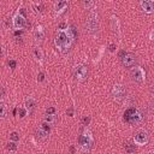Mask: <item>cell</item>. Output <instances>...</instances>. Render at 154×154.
<instances>
[{
    "instance_id": "e0dca14e",
    "label": "cell",
    "mask_w": 154,
    "mask_h": 154,
    "mask_svg": "<svg viewBox=\"0 0 154 154\" xmlns=\"http://www.w3.org/2000/svg\"><path fill=\"white\" fill-rule=\"evenodd\" d=\"M35 36H36L37 40H42L43 38V31H42L41 28H37V30L35 31Z\"/></svg>"
},
{
    "instance_id": "d4e9b609",
    "label": "cell",
    "mask_w": 154,
    "mask_h": 154,
    "mask_svg": "<svg viewBox=\"0 0 154 154\" xmlns=\"http://www.w3.org/2000/svg\"><path fill=\"white\" fill-rule=\"evenodd\" d=\"M65 28H66V23H64V22H63V23H60V24H59V29H65Z\"/></svg>"
},
{
    "instance_id": "277c9868",
    "label": "cell",
    "mask_w": 154,
    "mask_h": 154,
    "mask_svg": "<svg viewBox=\"0 0 154 154\" xmlns=\"http://www.w3.org/2000/svg\"><path fill=\"white\" fill-rule=\"evenodd\" d=\"M85 25L88 28V30L90 32H94L97 30V26H99V20H97V16L96 13H90L87 18V22H85Z\"/></svg>"
},
{
    "instance_id": "484cf974",
    "label": "cell",
    "mask_w": 154,
    "mask_h": 154,
    "mask_svg": "<svg viewBox=\"0 0 154 154\" xmlns=\"http://www.w3.org/2000/svg\"><path fill=\"white\" fill-rule=\"evenodd\" d=\"M43 77H45V75H43V73H42V72H41V73H40V75H38V77H37V79H38V81H40V82H41V81H43Z\"/></svg>"
},
{
    "instance_id": "5bb4252c",
    "label": "cell",
    "mask_w": 154,
    "mask_h": 154,
    "mask_svg": "<svg viewBox=\"0 0 154 154\" xmlns=\"http://www.w3.org/2000/svg\"><path fill=\"white\" fill-rule=\"evenodd\" d=\"M47 135H48V132L45 131V130H42V129H40V128L36 130V136L40 137V138H46Z\"/></svg>"
},
{
    "instance_id": "52a82bcc",
    "label": "cell",
    "mask_w": 154,
    "mask_h": 154,
    "mask_svg": "<svg viewBox=\"0 0 154 154\" xmlns=\"http://www.w3.org/2000/svg\"><path fill=\"white\" fill-rule=\"evenodd\" d=\"M130 76L135 82H142L144 79V71L142 67H135L131 70Z\"/></svg>"
},
{
    "instance_id": "4fadbf2b",
    "label": "cell",
    "mask_w": 154,
    "mask_h": 154,
    "mask_svg": "<svg viewBox=\"0 0 154 154\" xmlns=\"http://www.w3.org/2000/svg\"><path fill=\"white\" fill-rule=\"evenodd\" d=\"M25 106H26V108H28L29 111H32L34 107H35V101H34L31 97H29V99H26V101H25Z\"/></svg>"
},
{
    "instance_id": "3957f363",
    "label": "cell",
    "mask_w": 154,
    "mask_h": 154,
    "mask_svg": "<svg viewBox=\"0 0 154 154\" xmlns=\"http://www.w3.org/2000/svg\"><path fill=\"white\" fill-rule=\"evenodd\" d=\"M142 116L135 109V108H129L125 113H124V119L125 122L130 123V124H135V123H138L141 120Z\"/></svg>"
},
{
    "instance_id": "4dcf8cb0",
    "label": "cell",
    "mask_w": 154,
    "mask_h": 154,
    "mask_svg": "<svg viewBox=\"0 0 154 154\" xmlns=\"http://www.w3.org/2000/svg\"><path fill=\"white\" fill-rule=\"evenodd\" d=\"M153 96H154V85H153Z\"/></svg>"
},
{
    "instance_id": "ffe728a7",
    "label": "cell",
    "mask_w": 154,
    "mask_h": 154,
    "mask_svg": "<svg viewBox=\"0 0 154 154\" xmlns=\"http://www.w3.org/2000/svg\"><path fill=\"white\" fill-rule=\"evenodd\" d=\"M16 148H17V146H16L14 142H10V143L7 144V149H8V150H16Z\"/></svg>"
},
{
    "instance_id": "ba28073f",
    "label": "cell",
    "mask_w": 154,
    "mask_h": 154,
    "mask_svg": "<svg viewBox=\"0 0 154 154\" xmlns=\"http://www.w3.org/2000/svg\"><path fill=\"white\" fill-rule=\"evenodd\" d=\"M135 61H136V58L132 53H125L124 57L122 58V64L125 66V67H131L135 65Z\"/></svg>"
},
{
    "instance_id": "6da1fadb",
    "label": "cell",
    "mask_w": 154,
    "mask_h": 154,
    "mask_svg": "<svg viewBox=\"0 0 154 154\" xmlns=\"http://www.w3.org/2000/svg\"><path fill=\"white\" fill-rule=\"evenodd\" d=\"M71 36L64 31H59L55 36V45L63 51V52H66V49H69L70 47V43H71Z\"/></svg>"
},
{
    "instance_id": "2e32d148",
    "label": "cell",
    "mask_w": 154,
    "mask_h": 154,
    "mask_svg": "<svg viewBox=\"0 0 154 154\" xmlns=\"http://www.w3.org/2000/svg\"><path fill=\"white\" fill-rule=\"evenodd\" d=\"M40 129H42V130H45V131H47V132H49V130H51V126H49V124L48 123H46V122H42L41 124H40V126H38Z\"/></svg>"
},
{
    "instance_id": "7c38bea8",
    "label": "cell",
    "mask_w": 154,
    "mask_h": 154,
    "mask_svg": "<svg viewBox=\"0 0 154 154\" xmlns=\"http://www.w3.org/2000/svg\"><path fill=\"white\" fill-rule=\"evenodd\" d=\"M67 1H59L57 5H55V11L57 12H60V11H63L65 7H67Z\"/></svg>"
},
{
    "instance_id": "8992f818",
    "label": "cell",
    "mask_w": 154,
    "mask_h": 154,
    "mask_svg": "<svg viewBox=\"0 0 154 154\" xmlns=\"http://www.w3.org/2000/svg\"><path fill=\"white\" fill-rule=\"evenodd\" d=\"M87 75H88V70L84 65H78L76 66L75 69V78L78 79V81H84L87 78Z\"/></svg>"
},
{
    "instance_id": "7402d4cb",
    "label": "cell",
    "mask_w": 154,
    "mask_h": 154,
    "mask_svg": "<svg viewBox=\"0 0 154 154\" xmlns=\"http://www.w3.org/2000/svg\"><path fill=\"white\" fill-rule=\"evenodd\" d=\"M55 112V108L54 107H48L47 108V114H53Z\"/></svg>"
},
{
    "instance_id": "44dd1931",
    "label": "cell",
    "mask_w": 154,
    "mask_h": 154,
    "mask_svg": "<svg viewBox=\"0 0 154 154\" xmlns=\"http://www.w3.org/2000/svg\"><path fill=\"white\" fill-rule=\"evenodd\" d=\"M0 116L1 117H5V105H4V101H1V106H0Z\"/></svg>"
},
{
    "instance_id": "d6986e66",
    "label": "cell",
    "mask_w": 154,
    "mask_h": 154,
    "mask_svg": "<svg viewBox=\"0 0 154 154\" xmlns=\"http://www.w3.org/2000/svg\"><path fill=\"white\" fill-rule=\"evenodd\" d=\"M10 138H11L12 141H18V140H19V135H18L16 131H13V132L10 134Z\"/></svg>"
},
{
    "instance_id": "4316f807",
    "label": "cell",
    "mask_w": 154,
    "mask_h": 154,
    "mask_svg": "<svg viewBox=\"0 0 154 154\" xmlns=\"http://www.w3.org/2000/svg\"><path fill=\"white\" fill-rule=\"evenodd\" d=\"M89 120H90V118H83V123H84L85 125L89 123Z\"/></svg>"
},
{
    "instance_id": "f1b7e54d",
    "label": "cell",
    "mask_w": 154,
    "mask_h": 154,
    "mask_svg": "<svg viewBox=\"0 0 154 154\" xmlns=\"http://www.w3.org/2000/svg\"><path fill=\"white\" fill-rule=\"evenodd\" d=\"M114 47H116V46H114L113 43H112V45H109V51H114Z\"/></svg>"
},
{
    "instance_id": "7a4b0ae2",
    "label": "cell",
    "mask_w": 154,
    "mask_h": 154,
    "mask_svg": "<svg viewBox=\"0 0 154 154\" xmlns=\"http://www.w3.org/2000/svg\"><path fill=\"white\" fill-rule=\"evenodd\" d=\"M78 143H79V147H81V149H82L83 152H88L89 148H90L91 144H93V137H91L90 132H89V131H84V132L79 136Z\"/></svg>"
},
{
    "instance_id": "ac0fdd59",
    "label": "cell",
    "mask_w": 154,
    "mask_h": 154,
    "mask_svg": "<svg viewBox=\"0 0 154 154\" xmlns=\"http://www.w3.org/2000/svg\"><path fill=\"white\" fill-rule=\"evenodd\" d=\"M54 120H55V118H54L52 114H47V116L45 117V119H43V122H46V123H48V124H52Z\"/></svg>"
},
{
    "instance_id": "83f0119b",
    "label": "cell",
    "mask_w": 154,
    "mask_h": 154,
    "mask_svg": "<svg viewBox=\"0 0 154 154\" xmlns=\"http://www.w3.org/2000/svg\"><path fill=\"white\" fill-rule=\"evenodd\" d=\"M35 54H36V55H37V57H38V58H40V59H41V53H40V52H38V51H37V49H36V51H35Z\"/></svg>"
},
{
    "instance_id": "9c48e42d",
    "label": "cell",
    "mask_w": 154,
    "mask_h": 154,
    "mask_svg": "<svg viewBox=\"0 0 154 154\" xmlns=\"http://www.w3.org/2000/svg\"><path fill=\"white\" fill-rule=\"evenodd\" d=\"M112 95H113L114 99L120 100V99L124 97L125 90H124V88H123L120 84H116V85H113V88H112Z\"/></svg>"
},
{
    "instance_id": "f546056e",
    "label": "cell",
    "mask_w": 154,
    "mask_h": 154,
    "mask_svg": "<svg viewBox=\"0 0 154 154\" xmlns=\"http://www.w3.org/2000/svg\"><path fill=\"white\" fill-rule=\"evenodd\" d=\"M20 34H22V31H20V30H19V31L17 30V31L14 32V35H16V36H18V35H20Z\"/></svg>"
},
{
    "instance_id": "cb8c5ba5",
    "label": "cell",
    "mask_w": 154,
    "mask_h": 154,
    "mask_svg": "<svg viewBox=\"0 0 154 154\" xmlns=\"http://www.w3.org/2000/svg\"><path fill=\"white\" fill-rule=\"evenodd\" d=\"M24 116H25V111H24L23 108H19V117H20V118H23Z\"/></svg>"
},
{
    "instance_id": "5b68a950",
    "label": "cell",
    "mask_w": 154,
    "mask_h": 154,
    "mask_svg": "<svg viewBox=\"0 0 154 154\" xmlns=\"http://www.w3.org/2000/svg\"><path fill=\"white\" fill-rule=\"evenodd\" d=\"M134 141H135V143H137V144H140V146L146 144V143L148 142V134H147V131H144V130H138V131L135 134V136H134Z\"/></svg>"
},
{
    "instance_id": "9a60e30c",
    "label": "cell",
    "mask_w": 154,
    "mask_h": 154,
    "mask_svg": "<svg viewBox=\"0 0 154 154\" xmlns=\"http://www.w3.org/2000/svg\"><path fill=\"white\" fill-rule=\"evenodd\" d=\"M124 148L126 149V152H128L129 154H132V153L135 152V147H134L132 144H130V143H125V144H124Z\"/></svg>"
},
{
    "instance_id": "30bf717a",
    "label": "cell",
    "mask_w": 154,
    "mask_h": 154,
    "mask_svg": "<svg viewBox=\"0 0 154 154\" xmlns=\"http://www.w3.org/2000/svg\"><path fill=\"white\" fill-rule=\"evenodd\" d=\"M25 18L23 17V16H20V14H18V16H16L14 17V19H13V26L16 28V29H22V28H24L25 26Z\"/></svg>"
},
{
    "instance_id": "8fae6325",
    "label": "cell",
    "mask_w": 154,
    "mask_h": 154,
    "mask_svg": "<svg viewBox=\"0 0 154 154\" xmlns=\"http://www.w3.org/2000/svg\"><path fill=\"white\" fill-rule=\"evenodd\" d=\"M141 6L144 10V12H147V13H152L154 11V1H149V0L141 1Z\"/></svg>"
},
{
    "instance_id": "603a6c76",
    "label": "cell",
    "mask_w": 154,
    "mask_h": 154,
    "mask_svg": "<svg viewBox=\"0 0 154 154\" xmlns=\"http://www.w3.org/2000/svg\"><path fill=\"white\" fill-rule=\"evenodd\" d=\"M8 65H10L12 69H14V67H16V61H14V60H10V61H8Z\"/></svg>"
}]
</instances>
